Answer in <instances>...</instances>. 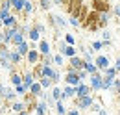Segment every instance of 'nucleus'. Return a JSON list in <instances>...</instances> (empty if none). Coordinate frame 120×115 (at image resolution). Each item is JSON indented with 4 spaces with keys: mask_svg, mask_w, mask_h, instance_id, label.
<instances>
[{
    "mask_svg": "<svg viewBox=\"0 0 120 115\" xmlns=\"http://www.w3.org/2000/svg\"><path fill=\"white\" fill-rule=\"evenodd\" d=\"M54 63H56V65H63V54L54 56Z\"/></svg>",
    "mask_w": 120,
    "mask_h": 115,
    "instance_id": "obj_28",
    "label": "nucleus"
},
{
    "mask_svg": "<svg viewBox=\"0 0 120 115\" xmlns=\"http://www.w3.org/2000/svg\"><path fill=\"white\" fill-rule=\"evenodd\" d=\"M56 24H57V26H67V21H65L63 17L57 15V17H56Z\"/></svg>",
    "mask_w": 120,
    "mask_h": 115,
    "instance_id": "obj_26",
    "label": "nucleus"
},
{
    "mask_svg": "<svg viewBox=\"0 0 120 115\" xmlns=\"http://www.w3.org/2000/svg\"><path fill=\"white\" fill-rule=\"evenodd\" d=\"M107 2H109V0H107Z\"/></svg>",
    "mask_w": 120,
    "mask_h": 115,
    "instance_id": "obj_40",
    "label": "nucleus"
},
{
    "mask_svg": "<svg viewBox=\"0 0 120 115\" xmlns=\"http://www.w3.org/2000/svg\"><path fill=\"white\" fill-rule=\"evenodd\" d=\"M35 99H37V97H35V95H33L31 91H26V93L22 95V102H24V104H28V102L35 100Z\"/></svg>",
    "mask_w": 120,
    "mask_h": 115,
    "instance_id": "obj_18",
    "label": "nucleus"
},
{
    "mask_svg": "<svg viewBox=\"0 0 120 115\" xmlns=\"http://www.w3.org/2000/svg\"><path fill=\"white\" fill-rule=\"evenodd\" d=\"M17 115H30V113H28L26 110H22V111H19V113H17Z\"/></svg>",
    "mask_w": 120,
    "mask_h": 115,
    "instance_id": "obj_35",
    "label": "nucleus"
},
{
    "mask_svg": "<svg viewBox=\"0 0 120 115\" xmlns=\"http://www.w3.org/2000/svg\"><path fill=\"white\" fill-rule=\"evenodd\" d=\"M90 9L100 11V13H109V11H113V8H111V4H109L107 0H90Z\"/></svg>",
    "mask_w": 120,
    "mask_h": 115,
    "instance_id": "obj_1",
    "label": "nucleus"
},
{
    "mask_svg": "<svg viewBox=\"0 0 120 115\" xmlns=\"http://www.w3.org/2000/svg\"><path fill=\"white\" fill-rule=\"evenodd\" d=\"M87 30H89V32H98V30H100V28H98V22H92Z\"/></svg>",
    "mask_w": 120,
    "mask_h": 115,
    "instance_id": "obj_29",
    "label": "nucleus"
},
{
    "mask_svg": "<svg viewBox=\"0 0 120 115\" xmlns=\"http://www.w3.org/2000/svg\"><path fill=\"white\" fill-rule=\"evenodd\" d=\"M11 6L15 9V13H19L20 9H24V0H11Z\"/></svg>",
    "mask_w": 120,
    "mask_h": 115,
    "instance_id": "obj_15",
    "label": "nucleus"
},
{
    "mask_svg": "<svg viewBox=\"0 0 120 115\" xmlns=\"http://www.w3.org/2000/svg\"><path fill=\"white\" fill-rule=\"evenodd\" d=\"M39 58H41V54H39L35 48H30V52L26 54V61L31 63V65H35V63H39Z\"/></svg>",
    "mask_w": 120,
    "mask_h": 115,
    "instance_id": "obj_3",
    "label": "nucleus"
},
{
    "mask_svg": "<svg viewBox=\"0 0 120 115\" xmlns=\"http://www.w3.org/2000/svg\"><path fill=\"white\" fill-rule=\"evenodd\" d=\"M70 24H72V26H79V21L74 19V17H70Z\"/></svg>",
    "mask_w": 120,
    "mask_h": 115,
    "instance_id": "obj_32",
    "label": "nucleus"
},
{
    "mask_svg": "<svg viewBox=\"0 0 120 115\" xmlns=\"http://www.w3.org/2000/svg\"><path fill=\"white\" fill-rule=\"evenodd\" d=\"M2 41H4V35H2V33H0V43H2Z\"/></svg>",
    "mask_w": 120,
    "mask_h": 115,
    "instance_id": "obj_36",
    "label": "nucleus"
},
{
    "mask_svg": "<svg viewBox=\"0 0 120 115\" xmlns=\"http://www.w3.org/2000/svg\"><path fill=\"white\" fill-rule=\"evenodd\" d=\"M102 86H104V76H100V72L90 74V87L92 89H102Z\"/></svg>",
    "mask_w": 120,
    "mask_h": 115,
    "instance_id": "obj_2",
    "label": "nucleus"
},
{
    "mask_svg": "<svg viewBox=\"0 0 120 115\" xmlns=\"http://www.w3.org/2000/svg\"><path fill=\"white\" fill-rule=\"evenodd\" d=\"M56 108H57V113H59V115H65V113H67V110L63 108V102H61V100H57V106H56Z\"/></svg>",
    "mask_w": 120,
    "mask_h": 115,
    "instance_id": "obj_25",
    "label": "nucleus"
},
{
    "mask_svg": "<svg viewBox=\"0 0 120 115\" xmlns=\"http://www.w3.org/2000/svg\"><path fill=\"white\" fill-rule=\"evenodd\" d=\"M104 45H105L104 41H94V43H92V50H100Z\"/></svg>",
    "mask_w": 120,
    "mask_h": 115,
    "instance_id": "obj_27",
    "label": "nucleus"
},
{
    "mask_svg": "<svg viewBox=\"0 0 120 115\" xmlns=\"http://www.w3.org/2000/svg\"><path fill=\"white\" fill-rule=\"evenodd\" d=\"M20 59H22V56L17 52V50H13V52H9V61L13 63V65H19L20 63Z\"/></svg>",
    "mask_w": 120,
    "mask_h": 115,
    "instance_id": "obj_12",
    "label": "nucleus"
},
{
    "mask_svg": "<svg viewBox=\"0 0 120 115\" xmlns=\"http://www.w3.org/2000/svg\"><path fill=\"white\" fill-rule=\"evenodd\" d=\"M65 80H67V84H70V86H78V84L81 82V78L78 76V72H67Z\"/></svg>",
    "mask_w": 120,
    "mask_h": 115,
    "instance_id": "obj_5",
    "label": "nucleus"
},
{
    "mask_svg": "<svg viewBox=\"0 0 120 115\" xmlns=\"http://www.w3.org/2000/svg\"><path fill=\"white\" fill-rule=\"evenodd\" d=\"M94 63H96V67H98V69H107V67H109V59H107L105 56H98Z\"/></svg>",
    "mask_w": 120,
    "mask_h": 115,
    "instance_id": "obj_9",
    "label": "nucleus"
},
{
    "mask_svg": "<svg viewBox=\"0 0 120 115\" xmlns=\"http://www.w3.org/2000/svg\"><path fill=\"white\" fill-rule=\"evenodd\" d=\"M89 93H90V87L89 86H85V84H78V86H76V97H78V99L87 97Z\"/></svg>",
    "mask_w": 120,
    "mask_h": 115,
    "instance_id": "obj_4",
    "label": "nucleus"
},
{
    "mask_svg": "<svg viewBox=\"0 0 120 115\" xmlns=\"http://www.w3.org/2000/svg\"><path fill=\"white\" fill-rule=\"evenodd\" d=\"M67 2H68V0H63V6H65V4H67Z\"/></svg>",
    "mask_w": 120,
    "mask_h": 115,
    "instance_id": "obj_37",
    "label": "nucleus"
},
{
    "mask_svg": "<svg viewBox=\"0 0 120 115\" xmlns=\"http://www.w3.org/2000/svg\"><path fill=\"white\" fill-rule=\"evenodd\" d=\"M2 102H4V100H2V97H0V104H2Z\"/></svg>",
    "mask_w": 120,
    "mask_h": 115,
    "instance_id": "obj_38",
    "label": "nucleus"
},
{
    "mask_svg": "<svg viewBox=\"0 0 120 115\" xmlns=\"http://www.w3.org/2000/svg\"><path fill=\"white\" fill-rule=\"evenodd\" d=\"M15 50H17V52H19V54H20V56H22V58H26V54L30 52V45L26 43V41H22V43L19 45V46H17Z\"/></svg>",
    "mask_w": 120,
    "mask_h": 115,
    "instance_id": "obj_8",
    "label": "nucleus"
},
{
    "mask_svg": "<svg viewBox=\"0 0 120 115\" xmlns=\"http://www.w3.org/2000/svg\"><path fill=\"white\" fill-rule=\"evenodd\" d=\"M61 95H63V91H61V89H57V87H54V89H52V99H54L56 102L61 100Z\"/></svg>",
    "mask_w": 120,
    "mask_h": 115,
    "instance_id": "obj_22",
    "label": "nucleus"
},
{
    "mask_svg": "<svg viewBox=\"0 0 120 115\" xmlns=\"http://www.w3.org/2000/svg\"><path fill=\"white\" fill-rule=\"evenodd\" d=\"M39 82H41V86H43V89H48V87H50L52 84H54V82H52V78H48V76H43V78H41Z\"/></svg>",
    "mask_w": 120,
    "mask_h": 115,
    "instance_id": "obj_19",
    "label": "nucleus"
},
{
    "mask_svg": "<svg viewBox=\"0 0 120 115\" xmlns=\"http://www.w3.org/2000/svg\"><path fill=\"white\" fill-rule=\"evenodd\" d=\"M67 115H79V113H78V110H72V111H68Z\"/></svg>",
    "mask_w": 120,
    "mask_h": 115,
    "instance_id": "obj_34",
    "label": "nucleus"
},
{
    "mask_svg": "<svg viewBox=\"0 0 120 115\" xmlns=\"http://www.w3.org/2000/svg\"><path fill=\"white\" fill-rule=\"evenodd\" d=\"M28 35H30V39L33 41V43L41 39V33H39V30H37V28H31L30 32H28Z\"/></svg>",
    "mask_w": 120,
    "mask_h": 115,
    "instance_id": "obj_16",
    "label": "nucleus"
},
{
    "mask_svg": "<svg viewBox=\"0 0 120 115\" xmlns=\"http://www.w3.org/2000/svg\"><path fill=\"white\" fill-rule=\"evenodd\" d=\"M37 106H39V104H37V99H35V100H31V102H28V104H26V111H28V113L35 111V110H37Z\"/></svg>",
    "mask_w": 120,
    "mask_h": 115,
    "instance_id": "obj_20",
    "label": "nucleus"
},
{
    "mask_svg": "<svg viewBox=\"0 0 120 115\" xmlns=\"http://www.w3.org/2000/svg\"><path fill=\"white\" fill-rule=\"evenodd\" d=\"M113 13L116 15V17H120V4H116V6L113 8Z\"/></svg>",
    "mask_w": 120,
    "mask_h": 115,
    "instance_id": "obj_30",
    "label": "nucleus"
},
{
    "mask_svg": "<svg viewBox=\"0 0 120 115\" xmlns=\"http://www.w3.org/2000/svg\"><path fill=\"white\" fill-rule=\"evenodd\" d=\"M39 4H41V8L45 9V11H50V8H52V0H39Z\"/></svg>",
    "mask_w": 120,
    "mask_h": 115,
    "instance_id": "obj_21",
    "label": "nucleus"
},
{
    "mask_svg": "<svg viewBox=\"0 0 120 115\" xmlns=\"http://www.w3.org/2000/svg\"><path fill=\"white\" fill-rule=\"evenodd\" d=\"M22 41H24V39H22V33H20V32H15V33H13V37H11V45L19 46Z\"/></svg>",
    "mask_w": 120,
    "mask_h": 115,
    "instance_id": "obj_13",
    "label": "nucleus"
},
{
    "mask_svg": "<svg viewBox=\"0 0 120 115\" xmlns=\"http://www.w3.org/2000/svg\"><path fill=\"white\" fill-rule=\"evenodd\" d=\"M11 82L15 84V86H19V84H22V74H11Z\"/></svg>",
    "mask_w": 120,
    "mask_h": 115,
    "instance_id": "obj_23",
    "label": "nucleus"
},
{
    "mask_svg": "<svg viewBox=\"0 0 120 115\" xmlns=\"http://www.w3.org/2000/svg\"><path fill=\"white\" fill-rule=\"evenodd\" d=\"M0 26H2V19H0Z\"/></svg>",
    "mask_w": 120,
    "mask_h": 115,
    "instance_id": "obj_39",
    "label": "nucleus"
},
{
    "mask_svg": "<svg viewBox=\"0 0 120 115\" xmlns=\"http://www.w3.org/2000/svg\"><path fill=\"white\" fill-rule=\"evenodd\" d=\"M39 50H41V54H50V45H48V41H41L39 43Z\"/></svg>",
    "mask_w": 120,
    "mask_h": 115,
    "instance_id": "obj_17",
    "label": "nucleus"
},
{
    "mask_svg": "<svg viewBox=\"0 0 120 115\" xmlns=\"http://www.w3.org/2000/svg\"><path fill=\"white\" fill-rule=\"evenodd\" d=\"M11 110L19 113V111H22V110H26V104L24 102H11Z\"/></svg>",
    "mask_w": 120,
    "mask_h": 115,
    "instance_id": "obj_14",
    "label": "nucleus"
},
{
    "mask_svg": "<svg viewBox=\"0 0 120 115\" xmlns=\"http://www.w3.org/2000/svg\"><path fill=\"white\" fill-rule=\"evenodd\" d=\"M30 91L35 95V97L43 95V86H41V82H39V80H37V82H33V84H31V87H30Z\"/></svg>",
    "mask_w": 120,
    "mask_h": 115,
    "instance_id": "obj_10",
    "label": "nucleus"
},
{
    "mask_svg": "<svg viewBox=\"0 0 120 115\" xmlns=\"http://www.w3.org/2000/svg\"><path fill=\"white\" fill-rule=\"evenodd\" d=\"M76 95V86H68L63 89V95H61V99H68V97H72Z\"/></svg>",
    "mask_w": 120,
    "mask_h": 115,
    "instance_id": "obj_11",
    "label": "nucleus"
},
{
    "mask_svg": "<svg viewBox=\"0 0 120 115\" xmlns=\"http://www.w3.org/2000/svg\"><path fill=\"white\" fill-rule=\"evenodd\" d=\"M102 37H104V41H109V37H111V35H109V32H107V30H104V33H102Z\"/></svg>",
    "mask_w": 120,
    "mask_h": 115,
    "instance_id": "obj_33",
    "label": "nucleus"
},
{
    "mask_svg": "<svg viewBox=\"0 0 120 115\" xmlns=\"http://www.w3.org/2000/svg\"><path fill=\"white\" fill-rule=\"evenodd\" d=\"M31 74H33V78H35V80H41V78H43V63H41V61L33 65Z\"/></svg>",
    "mask_w": 120,
    "mask_h": 115,
    "instance_id": "obj_7",
    "label": "nucleus"
},
{
    "mask_svg": "<svg viewBox=\"0 0 120 115\" xmlns=\"http://www.w3.org/2000/svg\"><path fill=\"white\" fill-rule=\"evenodd\" d=\"M65 41L68 45H74V37H72V35H65Z\"/></svg>",
    "mask_w": 120,
    "mask_h": 115,
    "instance_id": "obj_31",
    "label": "nucleus"
},
{
    "mask_svg": "<svg viewBox=\"0 0 120 115\" xmlns=\"http://www.w3.org/2000/svg\"><path fill=\"white\" fill-rule=\"evenodd\" d=\"M46 19H48V24H50L52 28H56V26H57V24H56V17H54L52 13H48V17H46Z\"/></svg>",
    "mask_w": 120,
    "mask_h": 115,
    "instance_id": "obj_24",
    "label": "nucleus"
},
{
    "mask_svg": "<svg viewBox=\"0 0 120 115\" xmlns=\"http://www.w3.org/2000/svg\"><path fill=\"white\" fill-rule=\"evenodd\" d=\"M61 54H63V56H68V58L76 56L74 45H61Z\"/></svg>",
    "mask_w": 120,
    "mask_h": 115,
    "instance_id": "obj_6",
    "label": "nucleus"
}]
</instances>
